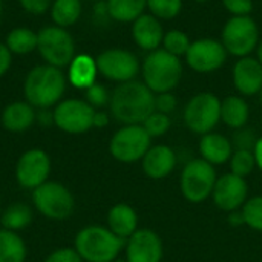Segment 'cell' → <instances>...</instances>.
<instances>
[{"mask_svg": "<svg viewBox=\"0 0 262 262\" xmlns=\"http://www.w3.org/2000/svg\"><path fill=\"white\" fill-rule=\"evenodd\" d=\"M109 109L121 124H143L155 111V94L143 81L120 83L111 94Z\"/></svg>", "mask_w": 262, "mask_h": 262, "instance_id": "cell-1", "label": "cell"}, {"mask_svg": "<svg viewBox=\"0 0 262 262\" xmlns=\"http://www.w3.org/2000/svg\"><path fill=\"white\" fill-rule=\"evenodd\" d=\"M66 81L68 78L60 68L38 64L25 77V98L35 109H49L61 101V97L66 91Z\"/></svg>", "mask_w": 262, "mask_h": 262, "instance_id": "cell-2", "label": "cell"}, {"mask_svg": "<svg viewBox=\"0 0 262 262\" xmlns=\"http://www.w3.org/2000/svg\"><path fill=\"white\" fill-rule=\"evenodd\" d=\"M141 74L143 83L155 95L172 92L183 77V63L180 57H175L160 48L146 55L141 64Z\"/></svg>", "mask_w": 262, "mask_h": 262, "instance_id": "cell-3", "label": "cell"}, {"mask_svg": "<svg viewBox=\"0 0 262 262\" xmlns=\"http://www.w3.org/2000/svg\"><path fill=\"white\" fill-rule=\"evenodd\" d=\"M124 247V239L118 238L107 227L88 226L75 235L74 249L83 262L115 261Z\"/></svg>", "mask_w": 262, "mask_h": 262, "instance_id": "cell-4", "label": "cell"}, {"mask_svg": "<svg viewBox=\"0 0 262 262\" xmlns=\"http://www.w3.org/2000/svg\"><path fill=\"white\" fill-rule=\"evenodd\" d=\"M259 41L258 23L250 15H232L221 31V43L227 54L238 58L249 57L258 48Z\"/></svg>", "mask_w": 262, "mask_h": 262, "instance_id": "cell-5", "label": "cell"}, {"mask_svg": "<svg viewBox=\"0 0 262 262\" xmlns=\"http://www.w3.org/2000/svg\"><path fill=\"white\" fill-rule=\"evenodd\" d=\"M37 51L46 64L61 69L75 57V41L68 29L51 25L37 32Z\"/></svg>", "mask_w": 262, "mask_h": 262, "instance_id": "cell-6", "label": "cell"}, {"mask_svg": "<svg viewBox=\"0 0 262 262\" xmlns=\"http://www.w3.org/2000/svg\"><path fill=\"white\" fill-rule=\"evenodd\" d=\"M35 210L45 218L61 221L74 213L75 201L71 190L57 181H46L32 190Z\"/></svg>", "mask_w": 262, "mask_h": 262, "instance_id": "cell-7", "label": "cell"}, {"mask_svg": "<svg viewBox=\"0 0 262 262\" xmlns=\"http://www.w3.org/2000/svg\"><path fill=\"white\" fill-rule=\"evenodd\" d=\"M216 180L215 167L210 163L203 158L192 160L181 172V193L189 203H203L212 195Z\"/></svg>", "mask_w": 262, "mask_h": 262, "instance_id": "cell-8", "label": "cell"}, {"mask_svg": "<svg viewBox=\"0 0 262 262\" xmlns=\"http://www.w3.org/2000/svg\"><path fill=\"white\" fill-rule=\"evenodd\" d=\"M184 124L198 135H206L221 120V100L212 92H200L184 107Z\"/></svg>", "mask_w": 262, "mask_h": 262, "instance_id": "cell-9", "label": "cell"}, {"mask_svg": "<svg viewBox=\"0 0 262 262\" xmlns=\"http://www.w3.org/2000/svg\"><path fill=\"white\" fill-rule=\"evenodd\" d=\"M150 137L141 124L120 127L109 141L111 155L120 163H135L143 160L150 149Z\"/></svg>", "mask_w": 262, "mask_h": 262, "instance_id": "cell-10", "label": "cell"}, {"mask_svg": "<svg viewBox=\"0 0 262 262\" xmlns=\"http://www.w3.org/2000/svg\"><path fill=\"white\" fill-rule=\"evenodd\" d=\"M54 126L60 130L80 135L94 127V115L95 109L86 101L80 98H68L61 100L54 106Z\"/></svg>", "mask_w": 262, "mask_h": 262, "instance_id": "cell-11", "label": "cell"}, {"mask_svg": "<svg viewBox=\"0 0 262 262\" xmlns=\"http://www.w3.org/2000/svg\"><path fill=\"white\" fill-rule=\"evenodd\" d=\"M95 61L98 74L117 83L132 81L140 72V61L137 55L121 48H109L100 52Z\"/></svg>", "mask_w": 262, "mask_h": 262, "instance_id": "cell-12", "label": "cell"}, {"mask_svg": "<svg viewBox=\"0 0 262 262\" xmlns=\"http://www.w3.org/2000/svg\"><path fill=\"white\" fill-rule=\"evenodd\" d=\"M51 173V158L43 149L34 147L23 152L15 164V180L20 187L34 190L48 181Z\"/></svg>", "mask_w": 262, "mask_h": 262, "instance_id": "cell-13", "label": "cell"}, {"mask_svg": "<svg viewBox=\"0 0 262 262\" xmlns=\"http://www.w3.org/2000/svg\"><path fill=\"white\" fill-rule=\"evenodd\" d=\"M187 66L198 74H210L218 71L227 60L224 45L213 38H200L190 43L186 52Z\"/></svg>", "mask_w": 262, "mask_h": 262, "instance_id": "cell-14", "label": "cell"}, {"mask_svg": "<svg viewBox=\"0 0 262 262\" xmlns=\"http://www.w3.org/2000/svg\"><path fill=\"white\" fill-rule=\"evenodd\" d=\"M247 193L249 187L244 178L233 173H226L216 180L212 196L218 209L230 213L244 206L247 201Z\"/></svg>", "mask_w": 262, "mask_h": 262, "instance_id": "cell-15", "label": "cell"}, {"mask_svg": "<svg viewBox=\"0 0 262 262\" xmlns=\"http://www.w3.org/2000/svg\"><path fill=\"white\" fill-rule=\"evenodd\" d=\"M163 241L150 229H138L126 244L127 262H161Z\"/></svg>", "mask_w": 262, "mask_h": 262, "instance_id": "cell-16", "label": "cell"}, {"mask_svg": "<svg viewBox=\"0 0 262 262\" xmlns=\"http://www.w3.org/2000/svg\"><path fill=\"white\" fill-rule=\"evenodd\" d=\"M232 80L241 95L252 97L259 94L262 91V64L258 58L250 55L239 58L233 66Z\"/></svg>", "mask_w": 262, "mask_h": 262, "instance_id": "cell-17", "label": "cell"}, {"mask_svg": "<svg viewBox=\"0 0 262 262\" xmlns=\"http://www.w3.org/2000/svg\"><path fill=\"white\" fill-rule=\"evenodd\" d=\"M164 34L160 18L152 14H143L132 23V38L143 51L152 52L160 49Z\"/></svg>", "mask_w": 262, "mask_h": 262, "instance_id": "cell-18", "label": "cell"}, {"mask_svg": "<svg viewBox=\"0 0 262 262\" xmlns=\"http://www.w3.org/2000/svg\"><path fill=\"white\" fill-rule=\"evenodd\" d=\"M143 170L150 180L166 178L177 166V155L172 147L166 144L150 146L143 157Z\"/></svg>", "mask_w": 262, "mask_h": 262, "instance_id": "cell-19", "label": "cell"}, {"mask_svg": "<svg viewBox=\"0 0 262 262\" xmlns=\"http://www.w3.org/2000/svg\"><path fill=\"white\" fill-rule=\"evenodd\" d=\"M37 121L35 107L28 101L9 103L2 112V126L12 134L26 132Z\"/></svg>", "mask_w": 262, "mask_h": 262, "instance_id": "cell-20", "label": "cell"}, {"mask_svg": "<svg viewBox=\"0 0 262 262\" xmlns=\"http://www.w3.org/2000/svg\"><path fill=\"white\" fill-rule=\"evenodd\" d=\"M107 229L121 239H129L138 230V215L134 207L118 203L107 213Z\"/></svg>", "mask_w": 262, "mask_h": 262, "instance_id": "cell-21", "label": "cell"}, {"mask_svg": "<svg viewBox=\"0 0 262 262\" xmlns=\"http://www.w3.org/2000/svg\"><path fill=\"white\" fill-rule=\"evenodd\" d=\"M97 61L88 54H78L72 58L68 66V81L75 88L86 91L94 83H97Z\"/></svg>", "mask_w": 262, "mask_h": 262, "instance_id": "cell-22", "label": "cell"}, {"mask_svg": "<svg viewBox=\"0 0 262 262\" xmlns=\"http://www.w3.org/2000/svg\"><path fill=\"white\" fill-rule=\"evenodd\" d=\"M200 154H201V158L210 163L212 166L224 164L226 161L232 158L233 146H232V141L227 140L224 135L209 132L203 135L200 141Z\"/></svg>", "mask_w": 262, "mask_h": 262, "instance_id": "cell-23", "label": "cell"}, {"mask_svg": "<svg viewBox=\"0 0 262 262\" xmlns=\"http://www.w3.org/2000/svg\"><path fill=\"white\" fill-rule=\"evenodd\" d=\"M250 109L247 101L238 95H229L221 101V120L232 129H241L247 124Z\"/></svg>", "mask_w": 262, "mask_h": 262, "instance_id": "cell-24", "label": "cell"}, {"mask_svg": "<svg viewBox=\"0 0 262 262\" xmlns=\"http://www.w3.org/2000/svg\"><path fill=\"white\" fill-rule=\"evenodd\" d=\"M28 249L17 232L0 229V262H25Z\"/></svg>", "mask_w": 262, "mask_h": 262, "instance_id": "cell-25", "label": "cell"}, {"mask_svg": "<svg viewBox=\"0 0 262 262\" xmlns=\"http://www.w3.org/2000/svg\"><path fill=\"white\" fill-rule=\"evenodd\" d=\"M109 15L118 23H134L147 8V0H106Z\"/></svg>", "mask_w": 262, "mask_h": 262, "instance_id": "cell-26", "label": "cell"}, {"mask_svg": "<svg viewBox=\"0 0 262 262\" xmlns=\"http://www.w3.org/2000/svg\"><path fill=\"white\" fill-rule=\"evenodd\" d=\"M81 0H54L51 5V18L54 25L68 29L81 17Z\"/></svg>", "mask_w": 262, "mask_h": 262, "instance_id": "cell-27", "label": "cell"}, {"mask_svg": "<svg viewBox=\"0 0 262 262\" xmlns=\"http://www.w3.org/2000/svg\"><path fill=\"white\" fill-rule=\"evenodd\" d=\"M5 45L15 55H26L37 49V32L29 28H14L8 32Z\"/></svg>", "mask_w": 262, "mask_h": 262, "instance_id": "cell-28", "label": "cell"}, {"mask_svg": "<svg viewBox=\"0 0 262 262\" xmlns=\"http://www.w3.org/2000/svg\"><path fill=\"white\" fill-rule=\"evenodd\" d=\"M32 218H34V213L29 206H26L23 203H15V204H11L2 213L0 223H2V229L18 232V230H23L28 226H31Z\"/></svg>", "mask_w": 262, "mask_h": 262, "instance_id": "cell-29", "label": "cell"}, {"mask_svg": "<svg viewBox=\"0 0 262 262\" xmlns=\"http://www.w3.org/2000/svg\"><path fill=\"white\" fill-rule=\"evenodd\" d=\"M190 40H189V35L184 32V31H180V29H170L164 34V38H163V49L167 51L169 54L175 55V57H181V55H186L189 46H190Z\"/></svg>", "mask_w": 262, "mask_h": 262, "instance_id": "cell-30", "label": "cell"}, {"mask_svg": "<svg viewBox=\"0 0 262 262\" xmlns=\"http://www.w3.org/2000/svg\"><path fill=\"white\" fill-rule=\"evenodd\" d=\"M255 166L256 161L252 150H233L230 158V173L246 178L253 172Z\"/></svg>", "mask_w": 262, "mask_h": 262, "instance_id": "cell-31", "label": "cell"}, {"mask_svg": "<svg viewBox=\"0 0 262 262\" xmlns=\"http://www.w3.org/2000/svg\"><path fill=\"white\" fill-rule=\"evenodd\" d=\"M147 9L157 18L170 20L180 15L183 9V0H147Z\"/></svg>", "mask_w": 262, "mask_h": 262, "instance_id": "cell-32", "label": "cell"}, {"mask_svg": "<svg viewBox=\"0 0 262 262\" xmlns=\"http://www.w3.org/2000/svg\"><path fill=\"white\" fill-rule=\"evenodd\" d=\"M246 226H249L253 230L262 232V196H253L247 200L241 209Z\"/></svg>", "mask_w": 262, "mask_h": 262, "instance_id": "cell-33", "label": "cell"}, {"mask_svg": "<svg viewBox=\"0 0 262 262\" xmlns=\"http://www.w3.org/2000/svg\"><path fill=\"white\" fill-rule=\"evenodd\" d=\"M170 117L167 114H163V112H158V111H154L146 120L144 123L141 124L146 132L149 134L150 138H155V137H161L164 134H167V130L170 129Z\"/></svg>", "mask_w": 262, "mask_h": 262, "instance_id": "cell-34", "label": "cell"}, {"mask_svg": "<svg viewBox=\"0 0 262 262\" xmlns=\"http://www.w3.org/2000/svg\"><path fill=\"white\" fill-rule=\"evenodd\" d=\"M256 143H258V137L253 129H249L244 126L241 129H236V132L233 134L232 146L236 150H252L253 152Z\"/></svg>", "mask_w": 262, "mask_h": 262, "instance_id": "cell-35", "label": "cell"}, {"mask_svg": "<svg viewBox=\"0 0 262 262\" xmlns=\"http://www.w3.org/2000/svg\"><path fill=\"white\" fill-rule=\"evenodd\" d=\"M86 101L95 109V107H103L106 104H109L111 95L107 92V89L100 84V83H94L91 88H88L86 91Z\"/></svg>", "mask_w": 262, "mask_h": 262, "instance_id": "cell-36", "label": "cell"}, {"mask_svg": "<svg viewBox=\"0 0 262 262\" xmlns=\"http://www.w3.org/2000/svg\"><path fill=\"white\" fill-rule=\"evenodd\" d=\"M45 262H83V259L80 258V255L77 253L75 249L71 247H61L54 250Z\"/></svg>", "mask_w": 262, "mask_h": 262, "instance_id": "cell-37", "label": "cell"}, {"mask_svg": "<svg viewBox=\"0 0 262 262\" xmlns=\"http://www.w3.org/2000/svg\"><path fill=\"white\" fill-rule=\"evenodd\" d=\"M223 5L232 15H250L253 9V0H223Z\"/></svg>", "mask_w": 262, "mask_h": 262, "instance_id": "cell-38", "label": "cell"}, {"mask_svg": "<svg viewBox=\"0 0 262 262\" xmlns=\"http://www.w3.org/2000/svg\"><path fill=\"white\" fill-rule=\"evenodd\" d=\"M177 107V98L172 92H163L155 95V111L163 114H170Z\"/></svg>", "mask_w": 262, "mask_h": 262, "instance_id": "cell-39", "label": "cell"}, {"mask_svg": "<svg viewBox=\"0 0 262 262\" xmlns=\"http://www.w3.org/2000/svg\"><path fill=\"white\" fill-rule=\"evenodd\" d=\"M20 6L32 14V15H43L48 9H51V0H18Z\"/></svg>", "mask_w": 262, "mask_h": 262, "instance_id": "cell-40", "label": "cell"}, {"mask_svg": "<svg viewBox=\"0 0 262 262\" xmlns=\"http://www.w3.org/2000/svg\"><path fill=\"white\" fill-rule=\"evenodd\" d=\"M94 20L98 25H104L107 21H111V15H109V9H107V3L103 0H98L94 6Z\"/></svg>", "mask_w": 262, "mask_h": 262, "instance_id": "cell-41", "label": "cell"}, {"mask_svg": "<svg viewBox=\"0 0 262 262\" xmlns=\"http://www.w3.org/2000/svg\"><path fill=\"white\" fill-rule=\"evenodd\" d=\"M12 64V54L5 43H0V78L6 75Z\"/></svg>", "mask_w": 262, "mask_h": 262, "instance_id": "cell-42", "label": "cell"}, {"mask_svg": "<svg viewBox=\"0 0 262 262\" xmlns=\"http://www.w3.org/2000/svg\"><path fill=\"white\" fill-rule=\"evenodd\" d=\"M37 121L41 126H51L54 124V114L49 109H40V112H37Z\"/></svg>", "mask_w": 262, "mask_h": 262, "instance_id": "cell-43", "label": "cell"}, {"mask_svg": "<svg viewBox=\"0 0 262 262\" xmlns=\"http://www.w3.org/2000/svg\"><path fill=\"white\" fill-rule=\"evenodd\" d=\"M107 124H109V115L104 111H95V115H94V127L103 129Z\"/></svg>", "mask_w": 262, "mask_h": 262, "instance_id": "cell-44", "label": "cell"}, {"mask_svg": "<svg viewBox=\"0 0 262 262\" xmlns=\"http://www.w3.org/2000/svg\"><path fill=\"white\" fill-rule=\"evenodd\" d=\"M229 223L230 226L233 227H238V226H246V220H244V215L241 210H235V212H230L229 213Z\"/></svg>", "mask_w": 262, "mask_h": 262, "instance_id": "cell-45", "label": "cell"}, {"mask_svg": "<svg viewBox=\"0 0 262 262\" xmlns=\"http://www.w3.org/2000/svg\"><path fill=\"white\" fill-rule=\"evenodd\" d=\"M253 155H255V161H256V166L262 170V137L258 138V143L253 149Z\"/></svg>", "mask_w": 262, "mask_h": 262, "instance_id": "cell-46", "label": "cell"}, {"mask_svg": "<svg viewBox=\"0 0 262 262\" xmlns=\"http://www.w3.org/2000/svg\"><path fill=\"white\" fill-rule=\"evenodd\" d=\"M256 51H258V61L262 64V40L259 41V45H258Z\"/></svg>", "mask_w": 262, "mask_h": 262, "instance_id": "cell-47", "label": "cell"}, {"mask_svg": "<svg viewBox=\"0 0 262 262\" xmlns=\"http://www.w3.org/2000/svg\"><path fill=\"white\" fill-rule=\"evenodd\" d=\"M193 2H196V3H207V2H210V0H193Z\"/></svg>", "mask_w": 262, "mask_h": 262, "instance_id": "cell-48", "label": "cell"}, {"mask_svg": "<svg viewBox=\"0 0 262 262\" xmlns=\"http://www.w3.org/2000/svg\"><path fill=\"white\" fill-rule=\"evenodd\" d=\"M112 262H127V259H118V258H117L115 261H112Z\"/></svg>", "mask_w": 262, "mask_h": 262, "instance_id": "cell-49", "label": "cell"}, {"mask_svg": "<svg viewBox=\"0 0 262 262\" xmlns=\"http://www.w3.org/2000/svg\"><path fill=\"white\" fill-rule=\"evenodd\" d=\"M0 17H2V0H0Z\"/></svg>", "mask_w": 262, "mask_h": 262, "instance_id": "cell-50", "label": "cell"}, {"mask_svg": "<svg viewBox=\"0 0 262 262\" xmlns=\"http://www.w3.org/2000/svg\"><path fill=\"white\" fill-rule=\"evenodd\" d=\"M259 94H261V103H262V91H261V92H259Z\"/></svg>", "mask_w": 262, "mask_h": 262, "instance_id": "cell-51", "label": "cell"}, {"mask_svg": "<svg viewBox=\"0 0 262 262\" xmlns=\"http://www.w3.org/2000/svg\"><path fill=\"white\" fill-rule=\"evenodd\" d=\"M94 2H98V0H94Z\"/></svg>", "mask_w": 262, "mask_h": 262, "instance_id": "cell-52", "label": "cell"}]
</instances>
